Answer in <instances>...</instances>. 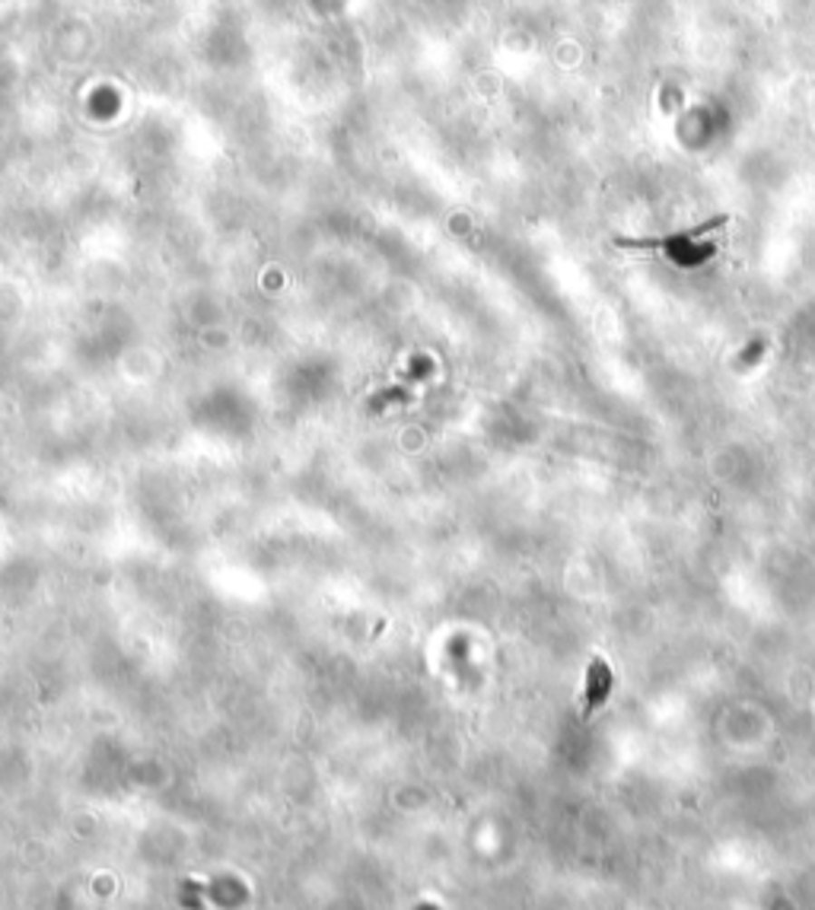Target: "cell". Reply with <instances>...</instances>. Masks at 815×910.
<instances>
[{"label": "cell", "mask_w": 815, "mask_h": 910, "mask_svg": "<svg viewBox=\"0 0 815 910\" xmlns=\"http://www.w3.org/2000/svg\"><path fill=\"white\" fill-rule=\"evenodd\" d=\"M612 694V669H608L602 659H593L589 663V672H587V703H583V720L596 713L602 703L608 701Z\"/></svg>", "instance_id": "1"}, {"label": "cell", "mask_w": 815, "mask_h": 910, "mask_svg": "<svg viewBox=\"0 0 815 910\" xmlns=\"http://www.w3.org/2000/svg\"><path fill=\"white\" fill-rule=\"evenodd\" d=\"M723 223H726V217H717V220L701 223V227L692 229V233H675V236H704V233H713V229H720ZM675 236H663V239H618V246L621 248H659V246H669Z\"/></svg>", "instance_id": "2"}]
</instances>
